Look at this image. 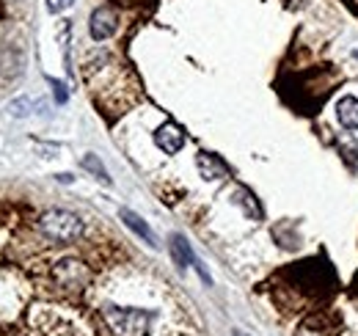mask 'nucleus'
I'll return each mask as SVG.
<instances>
[{"instance_id":"6e6552de","label":"nucleus","mask_w":358,"mask_h":336,"mask_svg":"<svg viewBox=\"0 0 358 336\" xmlns=\"http://www.w3.org/2000/svg\"><path fill=\"white\" fill-rule=\"evenodd\" d=\"M336 119L345 130H358V97H342L336 102Z\"/></svg>"},{"instance_id":"ddd939ff","label":"nucleus","mask_w":358,"mask_h":336,"mask_svg":"<svg viewBox=\"0 0 358 336\" xmlns=\"http://www.w3.org/2000/svg\"><path fill=\"white\" fill-rule=\"evenodd\" d=\"M72 3H75V0H47V8H50L52 14H61V11H66Z\"/></svg>"},{"instance_id":"9d476101","label":"nucleus","mask_w":358,"mask_h":336,"mask_svg":"<svg viewBox=\"0 0 358 336\" xmlns=\"http://www.w3.org/2000/svg\"><path fill=\"white\" fill-rule=\"evenodd\" d=\"M171 253H174V259H177L179 267H187V265L196 262V256H193L190 246H187V240H185L182 234H174V237H171Z\"/></svg>"},{"instance_id":"f257e3e1","label":"nucleus","mask_w":358,"mask_h":336,"mask_svg":"<svg viewBox=\"0 0 358 336\" xmlns=\"http://www.w3.org/2000/svg\"><path fill=\"white\" fill-rule=\"evenodd\" d=\"M105 323L119 336H146L152 326V314L141 309H122V306H105L102 309Z\"/></svg>"},{"instance_id":"423d86ee","label":"nucleus","mask_w":358,"mask_h":336,"mask_svg":"<svg viewBox=\"0 0 358 336\" xmlns=\"http://www.w3.org/2000/svg\"><path fill=\"white\" fill-rule=\"evenodd\" d=\"M196 166H199V174L207 182H218V179L229 176V166H226L218 155H213V152H199L196 155Z\"/></svg>"},{"instance_id":"9b49d317","label":"nucleus","mask_w":358,"mask_h":336,"mask_svg":"<svg viewBox=\"0 0 358 336\" xmlns=\"http://www.w3.org/2000/svg\"><path fill=\"white\" fill-rule=\"evenodd\" d=\"M34 108H45V102H39V99H14L11 105H8V111H11V116H17V119H22V116H31L34 113Z\"/></svg>"},{"instance_id":"f8f14e48","label":"nucleus","mask_w":358,"mask_h":336,"mask_svg":"<svg viewBox=\"0 0 358 336\" xmlns=\"http://www.w3.org/2000/svg\"><path fill=\"white\" fill-rule=\"evenodd\" d=\"M83 168H86V171H91L96 179H102L105 185H110V176H108V171H105L102 160H99L96 155H86V158H83Z\"/></svg>"},{"instance_id":"0eeeda50","label":"nucleus","mask_w":358,"mask_h":336,"mask_svg":"<svg viewBox=\"0 0 358 336\" xmlns=\"http://www.w3.org/2000/svg\"><path fill=\"white\" fill-rule=\"evenodd\" d=\"M119 218L124 220V226H130L135 234H138L141 240H146V243H149L152 248H157V246H160V243H157V234H155V232L149 229V223H146V220H143V218H141L138 212L127 210V207H122V210H119Z\"/></svg>"},{"instance_id":"4468645a","label":"nucleus","mask_w":358,"mask_h":336,"mask_svg":"<svg viewBox=\"0 0 358 336\" xmlns=\"http://www.w3.org/2000/svg\"><path fill=\"white\" fill-rule=\"evenodd\" d=\"M55 97H58V102H66V91L61 83H55Z\"/></svg>"},{"instance_id":"20e7f679","label":"nucleus","mask_w":358,"mask_h":336,"mask_svg":"<svg viewBox=\"0 0 358 336\" xmlns=\"http://www.w3.org/2000/svg\"><path fill=\"white\" fill-rule=\"evenodd\" d=\"M155 144L157 149H163L166 155H177L179 149L185 146V130L174 122H166L155 130Z\"/></svg>"},{"instance_id":"1a4fd4ad","label":"nucleus","mask_w":358,"mask_h":336,"mask_svg":"<svg viewBox=\"0 0 358 336\" xmlns=\"http://www.w3.org/2000/svg\"><path fill=\"white\" fill-rule=\"evenodd\" d=\"M231 202H234V204H240L248 218H254V220H259V218H262V207L257 204V196H254L248 188H237V190L231 193Z\"/></svg>"},{"instance_id":"f03ea898","label":"nucleus","mask_w":358,"mask_h":336,"mask_svg":"<svg viewBox=\"0 0 358 336\" xmlns=\"http://www.w3.org/2000/svg\"><path fill=\"white\" fill-rule=\"evenodd\" d=\"M39 226H42V232H45L50 240H58V243H72V240H78V237L83 234V229H86L83 220L69 210L45 212L42 220H39Z\"/></svg>"},{"instance_id":"2eb2a0df","label":"nucleus","mask_w":358,"mask_h":336,"mask_svg":"<svg viewBox=\"0 0 358 336\" xmlns=\"http://www.w3.org/2000/svg\"><path fill=\"white\" fill-rule=\"evenodd\" d=\"M234 336H245V334H243V331H234Z\"/></svg>"},{"instance_id":"39448f33","label":"nucleus","mask_w":358,"mask_h":336,"mask_svg":"<svg viewBox=\"0 0 358 336\" xmlns=\"http://www.w3.org/2000/svg\"><path fill=\"white\" fill-rule=\"evenodd\" d=\"M55 276H58V281H61L64 287H75V290H80V287L89 281V270H86L80 262H75V259H64V262L55 267Z\"/></svg>"},{"instance_id":"7ed1b4c3","label":"nucleus","mask_w":358,"mask_h":336,"mask_svg":"<svg viewBox=\"0 0 358 336\" xmlns=\"http://www.w3.org/2000/svg\"><path fill=\"white\" fill-rule=\"evenodd\" d=\"M116 28H119V17H116V11H113V8H108V6L94 8L91 22H89V31H91V36H94L96 42L110 39V36L116 34Z\"/></svg>"},{"instance_id":"dca6fc26","label":"nucleus","mask_w":358,"mask_h":336,"mask_svg":"<svg viewBox=\"0 0 358 336\" xmlns=\"http://www.w3.org/2000/svg\"><path fill=\"white\" fill-rule=\"evenodd\" d=\"M356 58H358V50H356Z\"/></svg>"}]
</instances>
